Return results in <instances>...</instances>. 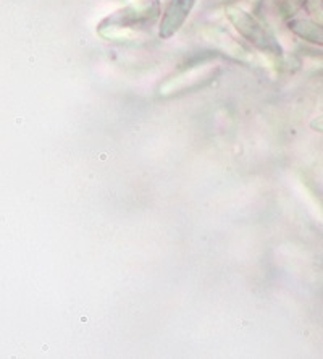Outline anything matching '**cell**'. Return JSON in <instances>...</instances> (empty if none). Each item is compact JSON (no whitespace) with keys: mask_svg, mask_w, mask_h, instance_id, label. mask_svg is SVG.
<instances>
[{"mask_svg":"<svg viewBox=\"0 0 323 359\" xmlns=\"http://www.w3.org/2000/svg\"><path fill=\"white\" fill-rule=\"evenodd\" d=\"M221 73V67L212 60H200L191 63L178 72H174L158 86V96L160 97H173L179 94H189L199 91L210 83H214Z\"/></svg>","mask_w":323,"mask_h":359,"instance_id":"obj_2","label":"cell"},{"mask_svg":"<svg viewBox=\"0 0 323 359\" xmlns=\"http://www.w3.org/2000/svg\"><path fill=\"white\" fill-rule=\"evenodd\" d=\"M97 34L105 41L120 42V44H139V42L147 41V36L141 29L125 28V26L99 23Z\"/></svg>","mask_w":323,"mask_h":359,"instance_id":"obj_6","label":"cell"},{"mask_svg":"<svg viewBox=\"0 0 323 359\" xmlns=\"http://www.w3.org/2000/svg\"><path fill=\"white\" fill-rule=\"evenodd\" d=\"M310 128L314 130V131H317V133H323V114L319 115V117L312 118Z\"/></svg>","mask_w":323,"mask_h":359,"instance_id":"obj_9","label":"cell"},{"mask_svg":"<svg viewBox=\"0 0 323 359\" xmlns=\"http://www.w3.org/2000/svg\"><path fill=\"white\" fill-rule=\"evenodd\" d=\"M225 15L233 25V28L238 31V34L252 47H256L257 50H261L262 54L278 57V59L284 55L283 47L277 36L273 34V31L262 21H259L252 13H249L247 10L240 7V5H228L225 8Z\"/></svg>","mask_w":323,"mask_h":359,"instance_id":"obj_1","label":"cell"},{"mask_svg":"<svg viewBox=\"0 0 323 359\" xmlns=\"http://www.w3.org/2000/svg\"><path fill=\"white\" fill-rule=\"evenodd\" d=\"M158 18H160V4H158V0H139V2H133L116 10L100 23L125 26V28L142 31L144 28H151Z\"/></svg>","mask_w":323,"mask_h":359,"instance_id":"obj_3","label":"cell"},{"mask_svg":"<svg viewBox=\"0 0 323 359\" xmlns=\"http://www.w3.org/2000/svg\"><path fill=\"white\" fill-rule=\"evenodd\" d=\"M307 4H309V0H283L282 2L283 17L288 20L296 18V15H298Z\"/></svg>","mask_w":323,"mask_h":359,"instance_id":"obj_8","label":"cell"},{"mask_svg":"<svg viewBox=\"0 0 323 359\" xmlns=\"http://www.w3.org/2000/svg\"><path fill=\"white\" fill-rule=\"evenodd\" d=\"M288 28L294 36L309 44L323 47V23L309 18H291Z\"/></svg>","mask_w":323,"mask_h":359,"instance_id":"obj_5","label":"cell"},{"mask_svg":"<svg viewBox=\"0 0 323 359\" xmlns=\"http://www.w3.org/2000/svg\"><path fill=\"white\" fill-rule=\"evenodd\" d=\"M301 59L304 70L314 73V75H323V50H301Z\"/></svg>","mask_w":323,"mask_h":359,"instance_id":"obj_7","label":"cell"},{"mask_svg":"<svg viewBox=\"0 0 323 359\" xmlns=\"http://www.w3.org/2000/svg\"><path fill=\"white\" fill-rule=\"evenodd\" d=\"M198 0H170L158 26V38L167 41L183 28Z\"/></svg>","mask_w":323,"mask_h":359,"instance_id":"obj_4","label":"cell"}]
</instances>
